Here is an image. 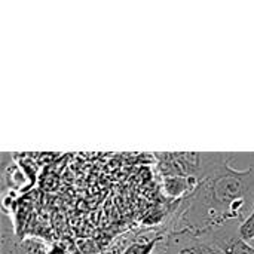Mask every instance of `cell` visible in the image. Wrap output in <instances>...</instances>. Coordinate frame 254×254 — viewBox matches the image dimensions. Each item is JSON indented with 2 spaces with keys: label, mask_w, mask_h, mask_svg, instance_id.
Listing matches in <instances>:
<instances>
[{
  "label": "cell",
  "mask_w": 254,
  "mask_h": 254,
  "mask_svg": "<svg viewBox=\"0 0 254 254\" xmlns=\"http://www.w3.org/2000/svg\"><path fill=\"white\" fill-rule=\"evenodd\" d=\"M198 186H199V180L195 177L174 176V177L164 179V189L167 195L171 198H180L183 195L190 196L196 190Z\"/></svg>",
  "instance_id": "6da1fadb"
},
{
  "label": "cell",
  "mask_w": 254,
  "mask_h": 254,
  "mask_svg": "<svg viewBox=\"0 0 254 254\" xmlns=\"http://www.w3.org/2000/svg\"><path fill=\"white\" fill-rule=\"evenodd\" d=\"M161 238L162 237H156V238L144 240V241H134L131 246H128L122 252V254H155V250Z\"/></svg>",
  "instance_id": "7a4b0ae2"
},
{
  "label": "cell",
  "mask_w": 254,
  "mask_h": 254,
  "mask_svg": "<svg viewBox=\"0 0 254 254\" xmlns=\"http://www.w3.org/2000/svg\"><path fill=\"white\" fill-rule=\"evenodd\" d=\"M238 235L241 240H244L247 243L254 240V208L246 217V220L241 225H238Z\"/></svg>",
  "instance_id": "3957f363"
},
{
  "label": "cell",
  "mask_w": 254,
  "mask_h": 254,
  "mask_svg": "<svg viewBox=\"0 0 254 254\" xmlns=\"http://www.w3.org/2000/svg\"><path fill=\"white\" fill-rule=\"evenodd\" d=\"M49 254H67V253H65V250H64V249H61L60 246H55V247L49 252Z\"/></svg>",
  "instance_id": "277c9868"
},
{
  "label": "cell",
  "mask_w": 254,
  "mask_h": 254,
  "mask_svg": "<svg viewBox=\"0 0 254 254\" xmlns=\"http://www.w3.org/2000/svg\"><path fill=\"white\" fill-rule=\"evenodd\" d=\"M249 244H250V246H252V247H253V249H254V240H253V241H250Z\"/></svg>",
  "instance_id": "5b68a950"
},
{
  "label": "cell",
  "mask_w": 254,
  "mask_h": 254,
  "mask_svg": "<svg viewBox=\"0 0 254 254\" xmlns=\"http://www.w3.org/2000/svg\"><path fill=\"white\" fill-rule=\"evenodd\" d=\"M155 254H156V253H155Z\"/></svg>",
  "instance_id": "8992f818"
}]
</instances>
